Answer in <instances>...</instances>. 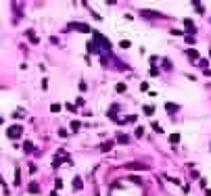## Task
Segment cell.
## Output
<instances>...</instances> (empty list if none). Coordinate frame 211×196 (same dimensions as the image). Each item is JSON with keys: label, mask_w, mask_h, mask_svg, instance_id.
I'll list each match as a JSON object with an SVG mask.
<instances>
[{"label": "cell", "mask_w": 211, "mask_h": 196, "mask_svg": "<svg viewBox=\"0 0 211 196\" xmlns=\"http://www.w3.org/2000/svg\"><path fill=\"white\" fill-rule=\"evenodd\" d=\"M153 129H155L157 133H163V127L159 125V123H153Z\"/></svg>", "instance_id": "44dd1931"}, {"label": "cell", "mask_w": 211, "mask_h": 196, "mask_svg": "<svg viewBox=\"0 0 211 196\" xmlns=\"http://www.w3.org/2000/svg\"><path fill=\"white\" fill-rule=\"evenodd\" d=\"M184 25H186V31H188V33H195V31H197L195 23H192L190 19H184Z\"/></svg>", "instance_id": "8992f818"}, {"label": "cell", "mask_w": 211, "mask_h": 196, "mask_svg": "<svg viewBox=\"0 0 211 196\" xmlns=\"http://www.w3.org/2000/svg\"><path fill=\"white\" fill-rule=\"evenodd\" d=\"M25 35L31 40V44H38V42H40V40L36 38V33H33V29H27V31H25Z\"/></svg>", "instance_id": "9c48e42d"}, {"label": "cell", "mask_w": 211, "mask_h": 196, "mask_svg": "<svg viewBox=\"0 0 211 196\" xmlns=\"http://www.w3.org/2000/svg\"><path fill=\"white\" fill-rule=\"evenodd\" d=\"M165 109H167V113H169V115H173V113H178V104L167 102V104H165Z\"/></svg>", "instance_id": "ba28073f"}, {"label": "cell", "mask_w": 211, "mask_h": 196, "mask_svg": "<svg viewBox=\"0 0 211 196\" xmlns=\"http://www.w3.org/2000/svg\"><path fill=\"white\" fill-rule=\"evenodd\" d=\"M50 196H59V194H57V192H52V194H50Z\"/></svg>", "instance_id": "f1b7e54d"}, {"label": "cell", "mask_w": 211, "mask_h": 196, "mask_svg": "<svg viewBox=\"0 0 211 196\" xmlns=\"http://www.w3.org/2000/svg\"><path fill=\"white\" fill-rule=\"evenodd\" d=\"M117 142H119V144H128L130 136H126V133H117Z\"/></svg>", "instance_id": "30bf717a"}, {"label": "cell", "mask_w": 211, "mask_h": 196, "mask_svg": "<svg viewBox=\"0 0 211 196\" xmlns=\"http://www.w3.org/2000/svg\"><path fill=\"white\" fill-rule=\"evenodd\" d=\"M88 50L90 52H104V50H111V44L102 33L94 31V42H88Z\"/></svg>", "instance_id": "6da1fadb"}, {"label": "cell", "mask_w": 211, "mask_h": 196, "mask_svg": "<svg viewBox=\"0 0 211 196\" xmlns=\"http://www.w3.org/2000/svg\"><path fill=\"white\" fill-rule=\"evenodd\" d=\"M65 109L69 111V113H75L77 109H75V104H65Z\"/></svg>", "instance_id": "7402d4cb"}, {"label": "cell", "mask_w": 211, "mask_h": 196, "mask_svg": "<svg viewBox=\"0 0 211 196\" xmlns=\"http://www.w3.org/2000/svg\"><path fill=\"white\" fill-rule=\"evenodd\" d=\"M151 75L157 77V75H159V69H155V67H153V69H151Z\"/></svg>", "instance_id": "d4e9b609"}, {"label": "cell", "mask_w": 211, "mask_h": 196, "mask_svg": "<svg viewBox=\"0 0 211 196\" xmlns=\"http://www.w3.org/2000/svg\"><path fill=\"white\" fill-rule=\"evenodd\" d=\"M126 169H130V171H146V169H148V163L132 161V163H126Z\"/></svg>", "instance_id": "3957f363"}, {"label": "cell", "mask_w": 211, "mask_h": 196, "mask_svg": "<svg viewBox=\"0 0 211 196\" xmlns=\"http://www.w3.org/2000/svg\"><path fill=\"white\" fill-rule=\"evenodd\" d=\"M73 188H75V190H82V188H84V182H82V177H80V175H75V177H73Z\"/></svg>", "instance_id": "52a82bcc"}, {"label": "cell", "mask_w": 211, "mask_h": 196, "mask_svg": "<svg viewBox=\"0 0 211 196\" xmlns=\"http://www.w3.org/2000/svg\"><path fill=\"white\" fill-rule=\"evenodd\" d=\"M2 121H4V119H2V117H0V125H2Z\"/></svg>", "instance_id": "f546056e"}, {"label": "cell", "mask_w": 211, "mask_h": 196, "mask_svg": "<svg viewBox=\"0 0 211 196\" xmlns=\"http://www.w3.org/2000/svg\"><path fill=\"white\" fill-rule=\"evenodd\" d=\"M142 111H144V115H148V117H151V115H155V109L151 104H146V106H142Z\"/></svg>", "instance_id": "7c38bea8"}, {"label": "cell", "mask_w": 211, "mask_h": 196, "mask_svg": "<svg viewBox=\"0 0 211 196\" xmlns=\"http://www.w3.org/2000/svg\"><path fill=\"white\" fill-rule=\"evenodd\" d=\"M27 190H29V194H40V184L38 182H29Z\"/></svg>", "instance_id": "5b68a950"}, {"label": "cell", "mask_w": 211, "mask_h": 196, "mask_svg": "<svg viewBox=\"0 0 211 196\" xmlns=\"http://www.w3.org/2000/svg\"><path fill=\"white\" fill-rule=\"evenodd\" d=\"M71 27L80 29V31H90V27H88V25H84V23H71Z\"/></svg>", "instance_id": "8fae6325"}, {"label": "cell", "mask_w": 211, "mask_h": 196, "mask_svg": "<svg viewBox=\"0 0 211 196\" xmlns=\"http://www.w3.org/2000/svg\"><path fill=\"white\" fill-rule=\"evenodd\" d=\"M188 59H190V61H197V59H199V52H197L195 48H190V50H188Z\"/></svg>", "instance_id": "4fadbf2b"}, {"label": "cell", "mask_w": 211, "mask_h": 196, "mask_svg": "<svg viewBox=\"0 0 211 196\" xmlns=\"http://www.w3.org/2000/svg\"><path fill=\"white\" fill-rule=\"evenodd\" d=\"M205 196H211V190H205Z\"/></svg>", "instance_id": "4316f807"}, {"label": "cell", "mask_w": 211, "mask_h": 196, "mask_svg": "<svg viewBox=\"0 0 211 196\" xmlns=\"http://www.w3.org/2000/svg\"><path fill=\"white\" fill-rule=\"evenodd\" d=\"M113 148V142H104V144L100 146V150H104V152H107V150H111Z\"/></svg>", "instance_id": "ac0fdd59"}, {"label": "cell", "mask_w": 211, "mask_h": 196, "mask_svg": "<svg viewBox=\"0 0 211 196\" xmlns=\"http://www.w3.org/2000/svg\"><path fill=\"white\" fill-rule=\"evenodd\" d=\"M115 90H117L119 94H124V92L128 90V88H126V84H117V86H115Z\"/></svg>", "instance_id": "e0dca14e"}, {"label": "cell", "mask_w": 211, "mask_h": 196, "mask_svg": "<svg viewBox=\"0 0 211 196\" xmlns=\"http://www.w3.org/2000/svg\"><path fill=\"white\" fill-rule=\"evenodd\" d=\"M169 142H171V144H178V142H180V133H171V136H169Z\"/></svg>", "instance_id": "9a60e30c"}, {"label": "cell", "mask_w": 211, "mask_h": 196, "mask_svg": "<svg viewBox=\"0 0 211 196\" xmlns=\"http://www.w3.org/2000/svg\"><path fill=\"white\" fill-rule=\"evenodd\" d=\"M142 133H144V129H142V127H138V129H136V136H138V138H142Z\"/></svg>", "instance_id": "cb8c5ba5"}, {"label": "cell", "mask_w": 211, "mask_h": 196, "mask_svg": "<svg viewBox=\"0 0 211 196\" xmlns=\"http://www.w3.org/2000/svg\"><path fill=\"white\" fill-rule=\"evenodd\" d=\"M134 121H136L134 115H130V117H126V119H124V123H134Z\"/></svg>", "instance_id": "603a6c76"}, {"label": "cell", "mask_w": 211, "mask_h": 196, "mask_svg": "<svg viewBox=\"0 0 211 196\" xmlns=\"http://www.w3.org/2000/svg\"><path fill=\"white\" fill-rule=\"evenodd\" d=\"M140 15L146 17V19H159L161 13H157V11H140Z\"/></svg>", "instance_id": "277c9868"}, {"label": "cell", "mask_w": 211, "mask_h": 196, "mask_svg": "<svg viewBox=\"0 0 211 196\" xmlns=\"http://www.w3.org/2000/svg\"><path fill=\"white\" fill-rule=\"evenodd\" d=\"M21 136H23V125H19V123H17V125H11L6 129V138H11V140H17Z\"/></svg>", "instance_id": "7a4b0ae2"}, {"label": "cell", "mask_w": 211, "mask_h": 196, "mask_svg": "<svg viewBox=\"0 0 211 196\" xmlns=\"http://www.w3.org/2000/svg\"><path fill=\"white\" fill-rule=\"evenodd\" d=\"M80 125H82L80 121H71V131H77V129H80Z\"/></svg>", "instance_id": "d6986e66"}, {"label": "cell", "mask_w": 211, "mask_h": 196, "mask_svg": "<svg viewBox=\"0 0 211 196\" xmlns=\"http://www.w3.org/2000/svg\"><path fill=\"white\" fill-rule=\"evenodd\" d=\"M186 42H188L190 46H192V44H195V38H192V35H186Z\"/></svg>", "instance_id": "484cf974"}, {"label": "cell", "mask_w": 211, "mask_h": 196, "mask_svg": "<svg viewBox=\"0 0 211 196\" xmlns=\"http://www.w3.org/2000/svg\"><path fill=\"white\" fill-rule=\"evenodd\" d=\"M192 6L197 8V13H203V11H205V8H203V4H201L199 0H192Z\"/></svg>", "instance_id": "5bb4252c"}, {"label": "cell", "mask_w": 211, "mask_h": 196, "mask_svg": "<svg viewBox=\"0 0 211 196\" xmlns=\"http://www.w3.org/2000/svg\"><path fill=\"white\" fill-rule=\"evenodd\" d=\"M0 186H4V180H2V177H0Z\"/></svg>", "instance_id": "83f0119b"}, {"label": "cell", "mask_w": 211, "mask_h": 196, "mask_svg": "<svg viewBox=\"0 0 211 196\" xmlns=\"http://www.w3.org/2000/svg\"><path fill=\"white\" fill-rule=\"evenodd\" d=\"M23 150H25V152H31V150H33V144H31V142H25V144H23Z\"/></svg>", "instance_id": "2e32d148"}, {"label": "cell", "mask_w": 211, "mask_h": 196, "mask_svg": "<svg viewBox=\"0 0 211 196\" xmlns=\"http://www.w3.org/2000/svg\"><path fill=\"white\" fill-rule=\"evenodd\" d=\"M50 111H52V113H59V111H61V104H57V102L50 104Z\"/></svg>", "instance_id": "ffe728a7"}]
</instances>
